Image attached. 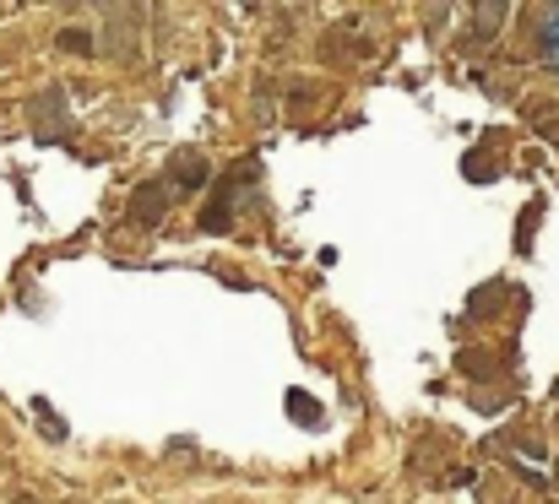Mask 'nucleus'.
<instances>
[{
	"label": "nucleus",
	"instance_id": "f257e3e1",
	"mask_svg": "<svg viewBox=\"0 0 559 504\" xmlns=\"http://www.w3.org/2000/svg\"><path fill=\"white\" fill-rule=\"evenodd\" d=\"M250 179H255V164H245V158L217 179L212 201L201 206V228H206V233H228V228H234V201H239V190H245Z\"/></svg>",
	"mask_w": 559,
	"mask_h": 504
},
{
	"label": "nucleus",
	"instance_id": "f03ea898",
	"mask_svg": "<svg viewBox=\"0 0 559 504\" xmlns=\"http://www.w3.org/2000/svg\"><path fill=\"white\" fill-rule=\"evenodd\" d=\"M206 179H212V164H206V153H201V147H180V153L169 158V184H175V190L195 195Z\"/></svg>",
	"mask_w": 559,
	"mask_h": 504
},
{
	"label": "nucleus",
	"instance_id": "7ed1b4c3",
	"mask_svg": "<svg viewBox=\"0 0 559 504\" xmlns=\"http://www.w3.org/2000/svg\"><path fill=\"white\" fill-rule=\"evenodd\" d=\"M142 22V11H109V27H104V55H115V60H136V27Z\"/></svg>",
	"mask_w": 559,
	"mask_h": 504
},
{
	"label": "nucleus",
	"instance_id": "20e7f679",
	"mask_svg": "<svg viewBox=\"0 0 559 504\" xmlns=\"http://www.w3.org/2000/svg\"><path fill=\"white\" fill-rule=\"evenodd\" d=\"M506 16H511L506 0H478V5H473V38H467V49H489V44L500 38Z\"/></svg>",
	"mask_w": 559,
	"mask_h": 504
},
{
	"label": "nucleus",
	"instance_id": "39448f33",
	"mask_svg": "<svg viewBox=\"0 0 559 504\" xmlns=\"http://www.w3.org/2000/svg\"><path fill=\"white\" fill-rule=\"evenodd\" d=\"M131 217H136L142 228H158V223L169 217V190H164L158 179L136 184V190H131Z\"/></svg>",
	"mask_w": 559,
	"mask_h": 504
},
{
	"label": "nucleus",
	"instance_id": "423d86ee",
	"mask_svg": "<svg viewBox=\"0 0 559 504\" xmlns=\"http://www.w3.org/2000/svg\"><path fill=\"white\" fill-rule=\"evenodd\" d=\"M27 115H33V120H44V125H38L44 136H55V131L66 125V120H60V115H66V93H60V87H49V93H38V98L27 104Z\"/></svg>",
	"mask_w": 559,
	"mask_h": 504
},
{
	"label": "nucleus",
	"instance_id": "0eeeda50",
	"mask_svg": "<svg viewBox=\"0 0 559 504\" xmlns=\"http://www.w3.org/2000/svg\"><path fill=\"white\" fill-rule=\"evenodd\" d=\"M283 407H288V418H294L299 429H316V423H321V401H316L310 391H288Z\"/></svg>",
	"mask_w": 559,
	"mask_h": 504
},
{
	"label": "nucleus",
	"instance_id": "6e6552de",
	"mask_svg": "<svg viewBox=\"0 0 559 504\" xmlns=\"http://www.w3.org/2000/svg\"><path fill=\"white\" fill-rule=\"evenodd\" d=\"M538 16H544V38H538V49H544V60L559 71V5H544Z\"/></svg>",
	"mask_w": 559,
	"mask_h": 504
},
{
	"label": "nucleus",
	"instance_id": "1a4fd4ad",
	"mask_svg": "<svg viewBox=\"0 0 559 504\" xmlns=\"http://www.w3.org/2000/svg\"><path fill=\"white\" fill-rule=\"evenodd\" d=\"M527 115H533V131H538V136L559 142V104H533Z\"/></svg>",
	"mask_w": 559,
	"mask_h": 504
},
{
	"label": "nucleus",
	"instance_id": "9d476101",
	"mask_svg": "<svg viewBox=\"0 0 559 504\" xmlns=\"http://www.w3.org/2000/svg\"><path fill=\"white\" fill-rule=\"evenodd\" d=\"M55 44H60L66 55H93V33H82V27H60Z\"/></svg>",
	"mask_w": 559,
	"mask_h": 504
},
{
	"label": "nucleus",
	"instance_id": "9b49d317",
	"mask_svg": "<svg viewBox=\"0 0 559 504\" xmlns=\"http://www.w3.org/2000/svg\"><path fill=\"white\" fill-rule=\"evenodd\" d=\"M538 217H544V201H527L522 228H516V250H533V228H538Z\"/></svg>",
	"mask_w": 559,
	"mask_h": 504
}]
</instances>
